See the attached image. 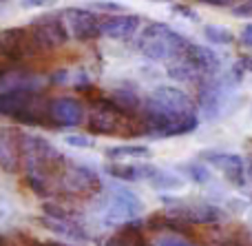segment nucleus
<instances>
[{
  "instance_id": "nucleus-1",
  "label": "nucleus",
  "mask_w": 252,
  "mask_h": 246,
  "mask_svg": "<svg viewBox=\"0 0 252 246\" xmlns=\"http://www.w3.org/2000/svg\"><path fill=\"white\" fill-rule=\"evenodd\" d=\"M135 47L137 51H142L148 60L155 62H166V60H177L184 56L188 47V40L182 34L168 27L166 22L151 20L146 22L144 29L137 31L135 38Z\"/></svg>"
},
{
  "instance_id": "nucleus-2",
  "label": "nucleus",
  "mask_w": 252,
  "mask_h": 246,
  "mask_svg": "<svg viewBox=\"0 0 252 246\" xmlns=\"http://www.w3.org/2000/svg\"><path fill=\"white\" fill-rule=\"evenodd\" d=\"M29 34L38 51H51V49L64 47L69 42V31L64 27L62 13H42L29 22Z\"/></svg>"
},
{
  "instance_id": "nucleus-3",
  "label": "nucleus",
  "mask_w": 252,
  "mask_h": 246,
  "mask_svg": "<svg viewBox=\"0 0 252 246\" xmlns=\"http://www.w3.org/2000/svg\"><path fill=\"white\" fill-rule=\"evenodd\" d=\"M29 27H4L0 29V58L7 62H20L35 53Z\"/></svg>"
},
{
  "instance_id": "nucleus-4",
  "label": "nucleus",
  "mask_w": 252,
  "mask_h": 246,
  "mask_svg": "<svg viewBox=\"0 0 252 246\" xmlns=\"http://www.w3.org/2000/svg\"><path fill=\"white\" fill-rule=\"evenodd\" d=\"M62 20L69 31V38H75L80 42L100 38V18L87 7H66L62 9Z\"/></svg>"
},
{
  "instance_id": "nucleus-5",
  "label": "nucleus",
  "mask_w": 252,
  "mask_h": 246,
  "mask_svg": "<svg viewBox=\"0 0 252 246\" xmlns=\"http://www.w3.org/2000/svg\"><path fill=\"white\" fill-rule=\"evenodd\" d=\"M142 18L137 13H115L100 20V35L111 40H130L137 35Z\"/></svg>"
},
{
  "instance_id": "nucleus-6",
  "label": "nucleus",
  "mask_w": 252,
  "mask_h": 246,
  "mask_svg": "<svg viewBox=\"0 0 252 246\" xmlns=\"http://www.w3.org/2000/svg\"><path fill=\"white\" fill-rule=\"evenodd\" d=\"M49 115L62 127H75L84 118V106L75 98H56L49 105Z\"/></svg>"
},
{
  "instance_id": "nucleus-7",
  "label": "nucleus",
  "mask_w": 252,
  "mask_h": 246,
  "mask_svg": "<svg viewBox=\"0 0 252 246\" xmlns=\"http://www.w3.org/2000/svg\"><path fill=\"white\" fill-rule=\"evenodd\" d=\"M153 100H155L157 105H161L164 109L173 111V113L192 115V102H190V98H188L184 91H179V89L159 87V89H155V93H153Z\"/></svg>"
},
{
  "instance_id": "nucleus-8",
  "label": "nucleus",
  "mask_w": 252,
  "mask_h": 246,
  "mask_svg": "<svg viewBox=\"0 0 252 246\" xmlns=\"http://www.w3.org/2000/svg\"><path fill=\"white\" fill-rule=\"evenodd\" d=\"M184 58L188 60V65H192L201 73H215L219 69V58L210 47H201V44H188Z\"/></svg>"
},
{
  "instance_id": "nucleus-9",
  "label": "nucleus",
  "mask_w": 252,
  "mask_h": 246,
  "mask_svg": "<svg viewBox=\"0 0 252 246\" xmlns=\"http://www.w3.org/2000/svg\"><path fill=\"white\" fill-rule=\"evenodd\" d=\"M118 113L120 109L118 106H100V109H95L91 113V118H89V129L95 133H113L118 131Z\"/></svg>"
},
{
  "instance_id": "nucleus-10",
  "label": "nucleus",
  "mask_w": 252,
  "mask_h": 246,
  "mask_svg": "<svg viewBox=\"0 0 252 246\" xmlns=\"http://www.w3.org/2000/svg\"><path fill=\"white\" fill-rule=\"evenodd\" d=\"M16 167V144H13L11 136L0 127V169L9 171Z\"/></svg>"
},
{
  "instance_id": "nucleus-11",
  "label": "nucleus",
  "mask_w": 252,
  "mask_h": 246,
  "mask_svg": "<svg viewBox=\"0 0 252 246\" xmlns=\"http://www.w3.org/2000/svg\"><path fill=\"white\" fill-rule=\"evenodd\" d=\"M204 35L210 44H219V47L235 42L232 31L226 29V27H221V25H204Z\"/></svg>"
},
{
  "instance_id": "nucleus-12",
  "label": "nucleus",
  "mask_w": 252,
  "mask_h": 246,
  "mask_svg": "<svg viewBox=\"0 0 252 246\" xmlns=\"http://www.w3.org/2000/svg\"><path fill=\"white\" fill-rule=\"evenodd\" d=\"M84 7L91 9V11L109 13V16H115V13H126V11H128V7H126V4L115 2V0H89Z\"/></svg>"
},
{
  "instance_id": "nucleus-13",
  "label": "nucleus",
  "mask_w": 252,
  "mask_h": 246,
  "mask_svg": "<svg viewBox=\"0 0 252 246\" xmlns=\"http://www.w3.org/2000/svg\"><path fill=\"white\" fill-rule=\"evenodd\" d=\"M16 220V207L7 195L0 191V224H11Z\"/></svg>"
},
{
  "instance_id": "nucleus-14",
  "label": "nucleus",
  "mask_w": 252,
  "mask_h": 246,
  "mask_svg": "<svg viewBox=\"0 0 252 246\" xmlns=\"http://www.w3.org/2000/svg\"><path fill=\"white\" fill-rule=\"evenodd\" d=\"M62 142L69 146H73V149H89V146H93V140L89 136H78V133H71V136H64L62 138Z\"/></svg>"
},
{
  "instance_id": "nucleus-15",
  "label": "nucleus",
  "mask_w": 252,
  "mask_h": 246,
  "mask_svg": "<svg viewBox=\"0 0 252 246\" xmlns=\"http://www.w3.org/2000/svg\"><path fill=\"white\" fill-rule=\"evenodd\" d=\"M58 0H20V7L22 9H49V7H56Z\"/></svg>"
},
{
  "instance_id": "nucleus-16",
  "label": "nucleus",
  "mask_w": 252,
  "mask_h": 246,
  "mask_svg": "<svg viewBox=\"0 0 252 246\" xmlns=\"http://www.w3.org/2000/svg\"><path fill=\"white\" fill-rule=\"evenodd\" d=\"M173 11L177 13V16H182V18H186V20H190V22H197L199 20V16H197L195 11H192L188 4H182V2H175L173 4Z\"/></svg>"
},
{
  "instance_id": "nucleus-17",
  "label": "nucleus",
  "mask_w": 252,
  "mask_h": 246,
  "mask_svg": "<svg viewBox=\"0 0 252 246\" xmlns=\"http://www.w3.org/2000/svg\"><path fill=\"white\" fill-rule=\"evenodd\" d=\"M232 16L235 18H250L252 16V0H244V2L232 7Z\"/></svg>"
},
{
  "instance_id": "nucleus-18",
  "label": "nucleus",
  "mask_w": 252,
  "mask_h": 246,
  "mask_svg": "<svg viewBox=\"0 0 252 246\" xmlns=\"http://www.w3.org/2000/svg\"><path fill=\"white\" fill-rule=\"evenodd\" d=\"M239 40H241V42H246L248 47H252V25H246L244 29H241Z\"/></svg>"
},
{
  "instance_id": "nucleus-19",
  "label": "nucleus",
  "mask_w": 252,
  "mask_h": 246,
  "mask_svg": "<svg viewBox=\"0 0 252 246\" xmlns=\"http://www.w3.org/2000/svg\"><path fill=\"white\" fill-rule=\"evenodd\" d=\"M239 62H241V65H244L248 71H252V56H250V53H244V56L239 58Z\"/></svg>"
},
{
  "instance_id": "nucleus-20",
  "label": "nucleus",
  "mask_w": 252,
  "mask_h": 246,
  "mask_svg": "<svg viewBox=\"0 0 252 246\" xmlns=\"http://www.w3.org/2000/svg\"><path fill=\"white\" fill-rule=\"evenodd\" d=\"M151 2H168V0H151Z\"/></svg>"
}]
</instances>
